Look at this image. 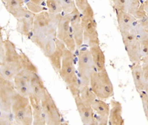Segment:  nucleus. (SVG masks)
<instances>
[{"mask_svg":"<svg viewBox=\"0 0 148 125\" xmlns=\"http://www.w3.org/2000/svg\"><path fill=\"white\" fill-rule=\"evenodd\" d=\"M47 10L53 14H63L62 2L59 0H45Z\"/></svg>","mask_w":148,"mask_h":125,"instance_id":"nucleus-28","label":"nucleus"},{"mask_svg":"<svg viewBox=\"0 0 148 125\" xmlns=\"http://www.w3.org/2000/svg\"><path fill=\"white\" fill-rule=\"evenodd\" d=\"M140 98L141 100V103H142V107H143V110L145 113V117H146L147 120L148 122V95L147 94L146 92L144 90L142 92H140L139 93Z\"/></svg>","mask_w":148,"mask_h":125,"instance_id":"nucleus-32","label":"nucleus"},{"mask_svg":"<svg viewBox=\"0 0 148 125\" xmlns=\"http://www.w3.org/2000/svg\"><path fill=\"white\" fill-rule=\"evenodd\" d=\"M30 86H31V89H32L33 94H34L36 96L42 99L47 89L45 86L44 81H42L41 77L37 73H34L31 75Z\"/></svg>","mask_w":148,"mask_h":125,"instance_id":"nucleus-24","label":"nucleus"},{"mask_svg":"<svg viewBox=\"0 0 148 125\" xmlns=\"http://www.w3.org/2000/svg\"><path fill=\"white\" fill-rule=\"evenodd\" d=\"M77 65L80 84L90 85L91 76L97 70L89 48H84L79 51L77 55Z\"/></svg>","mask_w":148,"mask_h":125,"instance_id":"nucleus-7","label":"nucleus"},{"mask_svg":"<svg viewBox=\"0 0 148 125\" xmlns=\"http://www.w3.org/2000/svg\"><path fill=\"white\" fill-rule=\"evenodd\" d=\"M30 105L33 110V124L34 125H44L47 124L46 123L45 116L44 111L42 108V100L41 98L36 96L34 94H31L29 96Z\"/></svg>","mask_w":148,"mask_h":125,"instance_id":"nucleus-18","label":"nucleus"},{"mask_svg":"<svg viewBox=\"0 0 148 125\" xmlns=\"http://www.w3.org/2000/svg\"><path fill=\"white\" fill-rule=\"evenodd\" d=\"M128 2H129V0H113L115 10L127 12Z\"/></svg>","mask_w":148,"mask_h":125,"instance_id":"nucleus-31","label":"nucleus"},{"mask_svg":"<svg viewBox=\"0 0 148 125\" xmlns=\"http://www.w3.org/2000/svg\"><path fill=\"white\" fill-rule=\"evenodd\" d=\"M143 6L145 11L146 13V15L148 16V0H145L143 2Z\"/></svg>","mask_w":148,"mask_h":125,"instance_id":"nucleus-36","label":"nucleus"},{"mask_svg":"<svg viewBox=\"0 0 148 125\" xmlns=\"http://www.w3.org/2000/svg\"><path fill=\"white\" fill-rule=\"evenodd\" d=\"M71 26L77 48H81L84 44V27L82 21V13L76 7L70 14Z\"/></svg>","mask_w":148,"mask_h":125,"instance_id":"nucleus-12","label":"nucleus"},{"mask_svg":"<svg viewBox=\"0 0 148 125\" xmlns=\"http://www.w3.org/2000/svg\"><path fill=\"white\" fill-rule=\"evenodd\" d=\"M141 64L143 70L144 76H145V86H148V56L142 57Z\"/></svg>","mask_w":148,"mask_h":125,"instance_id":"nucleus-33","label":"nucleus"},{"mask_svg":"<svg viewBox=\"0 0 148 125\" xmlns=\"http://www.w3.org/2000/svg\"><path fill=\"white\" fill-rule=\"evenodd\" d=\"M147 88H148V87H147Z\"/></svg>","mask_w":148,"mask_h":125,"instance_id":"nucleus-40","label":"nucleus"},{"mask_svg":"<svg viewBox=\"0 0 148 125\" xmlns=\"http://www.w3.org/2000/svg\"><path fill=\"white\" fill-rule=\"evenodd\" d=\"M26 8L34 14L47 10L45 0H27Z\"/></svg>","mask_w":148,"mask_h":125,"instance_id":"nucleus-26","label":"nucleus"},{"mask_svg":"<svg viewBox=\"0 0 148 125\" xmlns=\"http://www.w3.org/2000/svg\"><path fill=\"white\" fill-rule=\"evenodd\" d=\"M29 39L34 44L39 47L42 53L47 59L53 54V53L55 51L56 38L32 33Z\"/></svg>","mask_w":148,"mask_h":125,"instance_id":"nucleus-13","label":"nucleus"},{"mask_svg":"<svg viewBox=\"0 0 148 125\" xmlns=\"http://www.w3.org/2000/svg\"><path fill=\"white\" fill-rule=\"evenodd\" d=\"M123 44L130 61L132 64L140 63L143 57L141 53V44L138 38L131 33H121Z\"/></svg>","mask_w":148,"mask_h":125,"instance_id":"nucleus-11","label":"nucleus"},{"mask_svg":"<svg viewBox=\"0 0 148 125\" xmlns=\"http://www.w3.org/2000/svg\"><path fill=\"white\" fill-rule=\"evenodd\" d=\"M90 86L97 98L106 100L113 96L114 88L107 70L96 71L92 75Z\"/></svg>","mask_w":148,"mask_h":125,"instance_id":"nucleus-6","label":"nucleus"},{"mask_svg":"<svg viewBox=\"0 0 148 125\" xmlns=\"http://www.w3.org/2000/svg\"><path fill=\"white\" fill-rule=\"evenodd\" d=\"M74 53L66 48L62 61L59 76L67 85L73 98L79 96L80 80L75 67Z\"/></svg>","mask_w":148,"mask_h":125,"instance_id":"nucleus-2","label":"nucleus"},{"mask_svg":"<svg viewBox=\"0 0 148 125\" xmlns=\"http://www.w3.org/2000/svg\"><path fill=\"white\" fill-rule=\"evenodd\" d=\"M89 50L94 61L96 70H106V59H105V55L99 44H92V45L89 46Z\"/></svg>","mask_w":148,"mask_h":125,"instance_id":"nucleus-22","label":"nucleus"},{"mask_svg":"<svg viewBox=\"0 0 148 125\" xmlns=\"http://www.w3.org/2000/svg\"><path fill=\"white\" fill-rule=\"evenodd\" d=\"M142 2H143L141 0H129L127 12L134 16L135 14L139 10Z\"/></svg>","mask_w":148,"mask_h":125,"instance_id":"nucleus-29","label":"nucleus"},{"mask_svg":"<svg viewBox=\"0 0 148 125\" xmlns=\"http://www.w3.org/2000/svg\"><path fill=\"white\" fill-rule=\"evenodd\" d=\"M116 15L120 33H132L135 26L138 22V19H136L133 15L125 11L116 10Z\"/></svg>","mask_w":148,"mask_h":125,"instance_id":"nucleus-17","label":"nucleus"},{"mask_svg":"<svg viewBox=\"0 0 148 125\" xmlns=\"http://www.w3.org/2000/svg\"><path fill=\"white\" fill-rule=\"evenodd\" d=\"M16 93L14 81L0 76V111L1 124H14L11 106L14 95Z\"/></svg>","mask_w":148,"mask_h":125,"instance_id":"nucleus-3","label":"nucleus"},{"mask_svg":"<svg viewBox=\"0 0 148 125\" xmlns=\"http://www.w3.org/2000/svg\"><path fill=\"white\" fill-rule=\"evenodd\" d=\"M2 2L3 3H5V2H9V1H11V0H2Z\"/></svg>","mask_w":148,"mask_h":125,"instance_id":"nucleus-37","label":"nucleus"},{"mask_svg":"<svg viewBox=\"0 0 148 125\" xmlns=\"http://www.w3.org/2000/svg\"><path fill=\"white\" fill-rule=\"evenodd\" d=\"M32 74L22 70L13 79L17 93L27 98L33 93L30 86V77Z\"/></svg>","mask_w":148,"mask_h":125,"instance_id":"nucleus-14","label":"nucleus"},{"mask_svg":"<svg viewBox=\"0 0 148 125\" xmlns=\"http://www.w3.org/2000/svg\"><path fill=\"white\" fill-rule=\"evenodd\" d=\"M21 53V62H22V66L23 70L26 71L27 73H38V68H36L35 64L31 61L28 56L24 53Z\"/></svg>","mask_w":148,"mask_h":125,"instance_id":"nucleus-27","label":"nucleus"},{"mask_svg":"<svg viewBox=\"0 0 148 125\" xmlns=\"http://www.w3.org/2000/svg\"><path fill=\"white\" fill-rule=\"evenodd\" d=\"M92 108L94 111L95 118L99 125L108 124L110 106L104 100L96 98L92 103Z\"/></svg>","mask_w":148,"mask_h":125,"instance_id":"nucleus-16","label":"nucleus"},{"mask_svg":"<svg viewBox=\"0 0 148 125\" xmlns=\"http://www.w3.org/2000/svg\"><path fill=\"white\" fill-rule=\"evenodd\" d=\"M12 115L15 124H33V110L29 98L16 93L14 95L11 106Z\"/></svg>","mask_w":148,"mask_h":125,"instance_id":"nucleus-5","label":"nucleus"},{"mask_svg":"<svg viewBox=\"0 0 148 125\" xmlns=\"http://www.w3.org/2000/svg\"><path fill=\"white\" fill-rule=\"evenodd\" d=\"M62 14H53L47 10L36 14L32 33L56 38L57 27Z\"/></svg>","mask_w":148,"mask_h":125,"instance_id":"nucleus-4","label":"nucleus"},{"mask_svg":"<svg viewBox=\"0 0 148 125\" xmlns=\"http://www.w3.org/2000/svg\"><path fill=\"white\" fill-rule=\"evenodd\" d=\"M79 96L84 103L89 106H92V103L97 98L90 85H84V84H80Z\"/></svg>","mask_w":148,"mask_h":125,"instance_id":"nucleus-25","label":"nucleus"},{"mask_svg":"<svg viewBox=\"0 0 148 125\" xmlns=\"http://www.w3.org/2000/svg\"><path fill=\"white\" fill-rule=\"evenodd\" d=\"M74 101H75L76 109H77V111L83 124H98L92 107L84 103L79 96L75 97Z\"/></svg>","mask_w":148,"mask_h":125,"instance_id":"nucleus-15","label":"nucleus"},{"mask_svg":"<svg viewBox=\"0 0 148 125\" xmlns=\"http://www.w3.org/2000/svg\"><path fill=\"white\" fill-rule=\"evenodd\" d=\"M75 5L79 11L82 12L90 5L88 0H75Z\"/></svg>","mask_w":148,"mask_h":125,"instance_id":"nucleus-34","label":"nucleus"},{"mask_svg":"<svg viewBox=\"0 0 148 125\" xmlns=\"http://www.w3.org/2000/svg\"><path fill=\"white\" fill-rule=\"evenodd\" d=\"M138 22L141 24V26L144 27V28L147 31H148V16L147 15H145V16H143L141 19H138Z\"/></svg>","mask_w":148,"mask_h":125,"instance_id":"nucleus-35","label":"nucleus"},{"mask_svg":"<svg viewBox=\"0 0 148 125\" xmlns=\"http://www.w3.org/2000/svg\"><path fill=\"white\" fill-rule=\"evenodd\" d=\"M56 38L64 43L67 49L73 53L76 52L77 47L71 29L70 14H62L58 25Z\"/></svg>","mask_w":148,"mask_h":125,"instance_id":"nucleus-9","label":"nucleus"},{"mask_svg":"<svg viewBox=\"0 0 148 125\" xmlns=\"http://www.w3.org/2000/svg\"><path fill=\"white\" fill-rule=\"evenodd\" d=\"M141 1H142V2H144V1H145V0H141Z\"/></svg>","mask_w":148,"mask_h":125,"instance_id":"nucleus-38","label":"nucleus"},{"mask_svg":"<svg viewBox=\"0 0 148 125\" xmlns=\"http://www.w3.org/2000/svg\"><path fill=\"white\" fill-rule=\"evenodd\" d=\"M3 43L5 56L0 62V76L13 81L22 69L21 53L17 51L15 44L9 39L4 40Z\"/></svg>","mask_w":148,"mask_h":125,"instance_id":"nucleus-1","label":"nucleus"},{"mask_svg":"<svg viewBox=\"0 0 148 125\" xmlns=\"http://www.w3.org/2000/svg\"><path fill=\"white\" fill-rule=\"evenodd\" d=\"M42 105L46 123L49 125H59L63 123L62 117L60 113L57 105L53 98L51 94L46 90L45 93L42 98Z\"/></svg>","mask_w":148,"mask_h":125,"instance_id":"nucleus-10","label":"nucleus"},{"mask_svg":"<svg viewBox=\"0 0 148 125\" xmlns=\"http://www.w3.org/2000/svg\"><path fill=\"white\" fill-rule=\"evenodd\" d=\"M131 74L135 87L138 93L145 90V79L141 62L133 63L131 65Z\"/></svg>","mask_w":148,"mask_h":125,"instance_id":"nucleus-23","label":"nucleus"},{"mask_svg":"<svg viewBox=\"0 0 148 125\" xmlns=\"http://www.w3.org/2000/svg\"><path fill=\"white\" fill-rule=\"evenodd\" d=\"M25 1H27V0H25Z\"/></svg>","mask_w":148,"mask_h":125,"instance_id":"nucleus-39","label":"nucleus"},{"mask_svg":"<svg viewBox=\"0 0 148 125\" xmlns=\"http://www.w3.org/2000/svg\"><path fill=\"white\" fill-rule=\"evenodd\" d=\"M63 14H70L76 7L75 0H62Z\"/></svg>","mask_w":148,"mask_h":125,"instance_id":"nucleus-30","label":"nucleus"},{"mask_svg":"<svg viewBox=\"0 0 148 125\" xmlns=\"http://www.w3.org/2000/svg\"><path fill=\"white\" fill-rule=\"evenodd\" d=\"M67 48L63 42L56 38V49L53 54L48 58V60L51 63L53 69L56 73H59L60 71L61 66H62V61L64 56V53Z\"/></svg>","mask_w":148,"mask_h":125,"instance_id":"nucleus-19","label":"nucleus"},{"mask_svg":"<svg viewBox=\"0 0 148 125\" xmlns=\"http://www.w3.org/2000/svg\"><path fill=\"white\" fill-rule=\"evenodd\" d=\"M82 21L84 27V43L88 47L92 44H99L97 24L90 5L82 12Z\"/></svg>","mask_w":148,"mask_h":125,"instance_id":"nucleus-8","label":"nucleus"},{"mask_svg":"<svg viewBox=\"0 0 148 125\" xmlns=\"http://www.w3.org/2000/svg\"><path fill=\"white\" fill-rule=\"evenodd\" d=\"M36 14H31L28 16H24L20 19H16V30L18 33L25 36L26 37L30 38L34 30V19Z\"/></svg>","mask_w":148,"mask_h":125,"instance_id":"nucleus-20","label":"nucleus"},{"mask_svg":"<svg viewBox=\"0 0 148 125\" xmlns=\"http://www.w3.org/2000/svg\"><path fill=\"white\" fill-rule=\"evenodd\" d=\"M110 110L108 124L123 125L125 124V120L122 116V105L119 101L111 100Z\"/></svg>","mask_w":148,"mask_h":125,"instance_id":"nucleus-21","label":"nucleus"}]
</instances>
